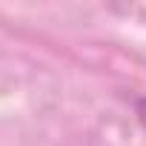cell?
<instances>
[{
    "label": "cell",
    "mask_w": 146,
    "mask_h": 146,
    "mask_svg": "<svg viewBox=\"0 0 146 146\" xmlns=\"http://www.w3.org/2000/svg\"><path fill=\"white\" fill-rule=\"evenodd\" d=\"M135 115H137L140 126L146 129V98H137V100H135Z\"/></svg>",
    "instance_id": "cell-1"
}]
</instances>
